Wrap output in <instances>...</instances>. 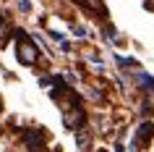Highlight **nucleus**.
<instances>
[{"label": "nucleus", "mask_w": 154, "mask_h": 152, "mask_svg": "<svg viewBox=\"0 0 154 152\" xmlns=\"http://www.w3.org/2000/svg\"><path fill=\"white\" fill-rule=\"evenodd\" d=\"M24 142L29 150H42L45 144H47V131H42V128H26L24 131Z\"/></svg>", "instance_id": "nucleus-3"}, {"label": "nucleus", "mask_w": 154, "mask_h": 152, "mask_svg": "<svg viewBox=\"0 0 154 152\" xmlns=\"http://www.w3.org/2000/svg\"><path fill=\"white\" fill-rule=\"evenodd\" d=\"M115 58H118V66H123V68H125V66H128V68H131V66H136L133 58H123V55H115Z\"/></svg>", "instance_id": "nucleus-7"}, {"label": "nucleus", "mask_w": 154, "mask_h": 152, "mask_svg": "<svg viewBox=\"0 0 154 152\" xmlns=\"http://www.w3.org/2000/svg\"><path fill=\"white\" fill-rule=\"evenodd\" d=\"M86 123V110H84V105H71V108H65L63 110V126L68 131H76V128H81Z\"/></svg>", "instance_id": "nucleus-2"}, {"label": "nucleus", "mask_w": 154, "mask_h": 152, "mask_svg": "<svg viewBox=\"0 0 154 152\" xmlns=\"http://www.w3.org/2000/svg\"><path fill=\"white\" fill-rule=\"evenodd\" d=\"M13 34H16V45H18L16 47L18 50V63L21 66H34L39 60V47L29 40V34L24 29H13Z\"/></svg>", "instance_id": "nucleus-1"}, {"label": "nucleus", "mask_w": 154, "mask_h": 152, "mask_svg": "<svg viewBox=\"0 0 154 152\" xmlns=\"http://www.w3.org/2000/svg\"><path fill=\"white\" fill-rule=\"evenodd\" d=\"M18 8L29 13V11H32V3H29V0H18Z\"/></svg>", "instance_id": "nucleus-9"}, {"label": "nucleus", "mask_w": 154, "mask_h": 152, "mask_svg": "<svg viewBox=\"0 0 154 152\" xmlns=\"http://www.w3.org/2000/svg\"><path fill=\"white\" fill-rule=\"evenodd\" d=\"M73 32L79 34V37H86V29H84V26H73Z\"/></svg>", "instance_id": "nucleus-10"}, {"label": "nucleus", "mask_w": 154, "mask_h": 152, "mask_svg": "<svg viewBox=\"0 0 154 152\" xmlns=\"http://www.w3.org/2000/svg\"><path fill=\"white\" fill-rule=\"evenodd\" d=\"M52 84V76H39V87L45 89V87H50Z\"/></svg>", "instance_id": "nucleus-8"}, {"label": "nucleus", "mask_w": 154, "mask_h": 152, "mask_svg": "<svg viewBox=\"0 0 154 152\" xmlns=\"http://www.w3.org/2000/svg\"><path fill=\"white\" fill-rule=\"evenodd\" d=\"M146 139H154V123H141V126H138L136 136H133V144H131V150L141 147V144H144Z\"/></svg>", "instance_id": "nucleus-5"}, {"label": "nucleus", "mask_w": 154, "mask_h": 152, "mask_svg": "<svg viewBox=\"0 0 154 152\" xmlns=\"http://www.w3.org/2000/svg\"><path fill=\"white\" fill-rule=\"evenodd\" d=\"M136 84H138L141 89H146V92H154V76H152V73L138 71V73H136Z\"/></svg>", "instance_id": "nucleus-6"}, {"label": "nucleus", "mask_w": 154, "mask_h": 152, "mask_svg": "<svg viewBox=\"0 0 154 152\" xmlns=\"http://www.w3.org/2000/svg\"><path fill=\"white\" fill-rule=\"evenodd\" d=\"M71 3H76L81 11H86V13H94V16H99V18L110 16V13H107V5L102 3V0H71Z\"/></svg>", "instance_id": "nucleus-4"}]
</instances>
